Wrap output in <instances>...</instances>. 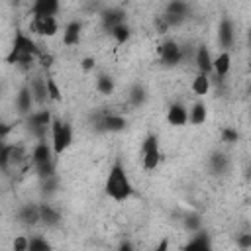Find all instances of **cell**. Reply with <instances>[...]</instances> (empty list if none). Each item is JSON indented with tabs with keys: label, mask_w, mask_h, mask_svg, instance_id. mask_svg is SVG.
<instances>
[{
	"label": "cell",
	"mask_w": 251,
	"mask_h": 251,
	"mask_svg": "<svg viewBox=\"0 0 251 251\" xmlns=\"http://www.w3.org/2000/svg\"><path fill=\"white\" fill-rule=\"evenodd\" d=\"M167 124L173 127H182L188 124V108L182 102H173L167 108Z\"/></svg>",
	"instance_id": "cell-17"
},
{
	"label": "cell",
	"mask_w": 251,
	"mask_h": 251,
	"mask_svg": "<svg viewBox=\"0 0 251 251\" xmlns=\"http://www.w3.org/2000/svg\"><path fill=\"white\" fill-rule=\"evenodd\" d=\"M29 247V235H16L12 241V251H27Z\"/></svg>",
	"instance_id": "cell-35"
},
{
	"label": "cell",
	"mask_w": 251,
	"mask_h": 251,
	"mask_svg": "<svg viewBox=\"0 0 251 251\" xmlns=\"http://www.w3.org/2000/svg\"><path fill=\"white\" fill-rule=\"evenodd\" d=\"M14 145L16 143H2L0 147V167L2 171H8V167L12 165V153H14Z\"/></svg>",
	"instance_id": "cell-29"
},
{
	"label": "cell",
	"mask_w": 251,
	"mask_h": 251,
	"mask_svg": "<svg viewBox=\"0 0 251 251\" xmlns=\"http://www.w3.org/2000/svg\"><path fill=\"white\" fill-rule=\"evenodd\" d=\"M126 10L120 8V6H112V8H106L100 12V22H102V27L110 33L114 27L126 24Z\"/></svg>",
	"instance_id": "cell-12"
},
{
	"label": "cell",
	"mask_w": 251,
	"mask_h": 251,
	"mask_svg": "<svg viewBox=\"0 0 251 251\" xmlns=\"http://www.w3.org/2000/svg\"><path fill=\"white\" fill-rule=\"evenodd\" d=\"M127 100H129V104L135 106V108L143 106V104L147 102V90H145V86H143V84H133V86L129 88V92H127Z\"/></svg>",
	"instance_id": "cell-27"
},
{
	"label": "cell",
	"mask_w": 251,
	"mask_h": 251,
	"mask_svg": "<svg viewBox=\"0 0 251 251\" xmlns=\"http://www.w3.org/2000/svg\"><path fill=\"white\" fill-rule=\"evenodd\" d=\"M110 35H112V39H114L118 45H124V43L129 41V37H131V27H129L127 22H126V24L114 27V29L110 31Z\"/></svg>",
	"instance_id": "cell-28"
},
{
	"label": "cell",
	"mask_w": 251,
	"mask_h": 251,
	"mask_svg": "<svg viewBox=\"0 0 251 251\" xmlns=\"http://www.w3.org/2000/svg\"><path fill=\"white\" fill-rule=\"evenodd\" d=\"M247 90H249V94H251V80H249V88H247Z\"/></svg>",
	"instance_id": "cell-42"
},
{
	"label": "cell",
	"mask_w": 251,
	"mask_h": 251,
	"mask_svg": "<svg viewBox=\"0 0 251 251\" xmlns=\"http://www.w3.org/2000/svg\"><path fill=\"white\" fill-rule=\"evenodd\" d=\"M216 37H218V45L222 51H229L235 43V25L229 18H222L220 24H218V31H216Z\"/></svg>",
	"instance_id": "cell-10"
},
{
	"label": "cell",
	"mask_w": 251,
	"mask_h": 251,
	"mask_svg": "<svg viewBox=\"0 0 251 251\" xmlns=\"http://www.w3.org/2000/svg\"><path fill=\"white\" fill-rule=\"evenodd\" d=\"M53 120H55V116L51 114L49 108H39L25 118V127L31 133V137H35L37 141H45L51 135Z\"/></svg>",
	"instance_id": "cell-3"
},
{
	"label": "cell",
	"mask_w": 251,
	"mask_h": 251,
	"mask_svg": "<svg viewBox=\"0 0 251 251\" xmlns=\"http://www.w3.org/2000/svg\"><path fill=\"white\" fill-rule=\"evenodd\" d=\"M80 33H82V24L78 20H71L65 29H63V43L67 47H73L80 41Z\"/></svg>",
	"instance_id": "cell-22"
},
{
	"label": "cell",
	"mask_w": 251,
	"mask_h": 251,
	"mask_svg": "<svg viewBox=\"0 0 251 251\" xmlns=\"http://www.w3.org/2000/svg\"><path fill=\"white\" fill-rule=\"evenodd\" d=\"M118 251H135V245H133V243H131L129 239H124V241L120 243Z\"/></svg>",
	"instance_id": "cell-39"
},
{
	"label": "cell",
	"mask_w": 251,
	"mask_h": 251,
	"mask_svg": "<svg viewBox=\"0 0 251 251\" xmlns=\"http://www.w3.org/2000/svg\"><path fill=\"white\" fill-rule=\"evenodd\" d=\"M94 126L98 131L120 133V131L127 129V120L116 112H100L98 116H94Z\"/></svg>",
	"instance_id": "cell-6"
},
{
	"label": "cell",
	"mask_w": 251,
	"mask_h": 251,
	"mask_svg": "<svg viewBox=\"0 0 251 251\" xmlns=\"http://www.w3.org/2000/svg\"><path fill=\"white\" fill-rule=\"evenodd\" d=\"M16 222L22 224V226H27V227H33V226L41 224V218H39V204H33V202L22 204V206L16 210Z\"/></svg>",
	"instance_id": "cell-14"
},
{
	"label": "cell",
	"mask_w": 251,
	"mask_h": 251,
	"mask_svg": "<svg viewBox=\"0 0 251 251\" xmlns=\"http://www.w3.org/2000/svg\"><path fill=\"white\" fill-rule=\"evenodd\" d=\"M208 167H210V171L214 175H226V173H229L231 161L224 151H214L210 155V159H208Z\"/></svg>",
	"instance_id": "cell-21"
},
{
	"label": "cell",
	"mask_w": 251,
	"mask_h": 251,
	"mask_svg": "<svg viewBox=\"0 0 251 251\" xmlns=\"http://www.w3.org/2000/svg\"><path fill=\"white\" fill-rule=\"evenodd\" d=\"M141 165L145 171H155L161 163V143H159V137L155 133H147L141 141Z\"/></svg>",
	"instance_id": "cell-5"
},
{
	"label": "cell",
	"mask_w": 251,
	"mask_h": 251,
	"mask_svg": "<svg viewBox=\"0 0 251 251\" xmlns=\"http://www.w3.org/2000/svg\"><path fill=\"white\" fill-rule=\"evenodd\" d=\"M27 84H29V90H31V94H33L35 106L45 108V104L51 102V100H49V92H47V76H43V75H33Z\"/></svg>",
	"instance_id": "cell-13"
},
{
	"label": "cell",
	"mask_w": 251,
	"mask_h": 251,
	"mask_svg": "<svg viewBox=\"0 0 251 251\" xmlns=\"http://www.w3.org/2000/svg\"><path fill=\"white\" fill-rule=\"evenodd\" d=\"M49 139H51L55 157H61L73 145V127H71V124L65 122V120H61V118H55L53 120V126H51Z\"/></svg>",
	"instance_id": "cell-4"
},
{
	"label": "cell",
	"mask_w": 251,
	"mask_h": 251,
	"mask_svg": "<svg viewBox=\"0 0 251 251\" xmlns=\"http://www.w3.org/2000/svg\"><path fill=\"white\" fill-rule=\"evenodd\" d=\"M57 188H59V176L55 175V176H51V178H45V180H41V192L43 194H53V192H57Z\"/></svg>",
	"instance_id": "cell-34"
},
{
	"label": "cell",
	"mask_w": 251,
	"mask_h": 251,
	"mask_svg": "<svg viewBox=\"0 0 251 251\" xmlns=\"http://www.w3.org/2000/svg\"><path fill=\"white\" fill-rule=\"evenodd\" d=\"M94 88H96L98 94H102V96H110V94H114V90H116V80H114L110 75L100 73V75L96 76Z\"/></svg>",
	"instance_id": "cell-25"
},
{
	"label": "cell",
	"mask_w": 251,
	"mask_h": 251,
	"mask_svg": "<svg viewBox=\"0 0 251 251\" xmlns=\"http://www.w3.org/2000/svg\"><path fill=\"white\" fill-rule=\"evenodd\" d=\"M208 120V108L202 100L194 102L190 108H188V124L192 126H202L204 122Z\"/></svg>",
	"instance_id": "cell-24"
},
{
	"label": "cell",
	"mask_w": 251,
	"mask_h": 251,
	"mask_svg": "<svg viewBox=\"0 0 251 251\" xmlns=\"http://www.w3.org/2000/svg\"><path fill=\"white\" fill-rule=\"evenodd\" d=\"M220 137H222L224 143L231 145V143H237V141H239V131H237L235 127H224V129L220 131Z\"/></svg>",
	"instance_id": "cell-33"
},
{
	"label": "cell",
	"mask_w": 251,
	"mask_h": 251,
	"mask_svg": "<svg viewBox=\"0 0 251 251\" xmlns=\"http://www.w3.org/2000/svg\"><path fill=\"white\" fill-rule=\"evenodd\" d=\"M104 192L110 200L122 204L126 200H129L135 192L133 184H131V178L124 167V163L120 159H116L106 175V180H104Z\"/></svg>",
	"instance_id": "cell-2"
},
{
	"label": "cell",
	"mask_w": 251,
	"mask_h": 251,
	"mask_svg": "<svg viewBox=\"0 0 251 251\" xmlns=\"http://www.w3.org/2000/svg\"><path fill=\"white\" fill-rule=\"evenodd\" d=\"M169 247H171V239H169V237H163V239L153 247V251H169Z\"/></svg>",
	"instance_id": "cell-38"
},
{
	"label": "cell",
	"mask_w": 251,
	"mask_h": 251,
	"mask_svg": "<svg viewBox=\"0 0 251 251\" xmlns=\"http://www.w3.org/2000/svg\"><path fill=\"white\" fill-rule=\"evenodd\" d=\"M235 243H237V247H239L241 251H249V249H251V231L239 233L237 239H235Z\"/></svg>",
	"instance_id": "cell-36"
},
{
	"label": "cell",
	"mask_w": 251,
	"mask_h": 251,
	"mask_svg": "<svg viewBox=\"0 0 251 251\" xmlns=\"http://www.w3.org/2000/svg\"><path fill=\"white\" fill-rule=\"evenodd\" d=\"M180 251H214V245H212V237L206 229L194 233Z\"/></svg>",
	"instance_id": "cell-18"
},
{
	"label": "cell",
	"mask_w": 251,
	"mask_h": 251,
	"mask_svg": "<svg viewBox=\"0 0 251 251\" xmlns=\"http://www.w3.org/2000/svg\"><path fill=\"white\" fill-rule=\"evenodd\" d=\"M80 67H82V71H94V67H96V61L92 59V57H84L82 61H80Z\"/></svg>",
	"instance_id": "cell-37"
},
{
	"label": "cell",
	"mask_w": 251,
	"mask_h": 251,
	"mask_svg": "<svg viewBox=\"0 0 251 251\" xmlns=\"http://www.w3.org/2000/svg\"><path fill=\"white\" fill-rule=\"evenodd\" d=\"M210 76L208 75H200V73H196V76L192 78V82H190V90L196 94V96H206L208 92H210Z\"/></svg>",
	"instance_id": "cell-26"
},
{
	"label": "cell",
	"mask_w": 251,
	"mask_h": 251,
	"mask_svg": "<svg viewBox=\"0 0 251 251\" xmlns=\"http://www.w3.org/2000/svg\"><path fill=\"white\" fill-rule=\"evenodd\" d=\"M27 251H53V247H51V243L43 235H29Z\"/></svg>",
	"instance_id": "cell-31"
},
{
	"label": "cell",
	"mask_w": 251,
	"mask_h": 251,
	"mask_svg": "<svg viewBox=\"0 0 251 251\" xmlns=\"http://www.w3.org/2000/svg\"><path fill=\"white\" fill-rule=\"evenodd\" d=\"M184 57V49L176 39H165L159 45V61L165 67H176Z\"/></svg>",
	"instance_id": "cell-7"
},
{
	"label": "cell",
	"mask_w": 251,
	"mask_h": 251,
	"mask_svg": "<svg viewBox=\"0 0 251 251\" xmlns=\"http://www.w3.org/2000/svg\"><path fill=\"white\" fill-rule=\"evenodd\" d=\"M59 10H61V4L57 0H35L29 6V14L31 16H51V18H57Z\"/></svg>",
	"instance_id": "cell-20"
},
{
	"label": "cell",
	"mask_w": 251,
	"mask_h": 251,
	"mask_svg": "<svg viewBox=\"0 0 251 251\" xmlns=\"http://www.w3.org/2000/svg\"><path fill=\"white\" fill-rule=\"evenodd\" d=\"M194 65L200 75H214V57L206 45H198L194 51Z\"/></svg>",
	"instance_id": "cell-16"
},
{
	"label": "cell",
	"mask_w": 251,
	"mask_h": 251,
	"mask_svg": "<svg viewBox=\"0 0 251 251\" xmlns=\"http://www.w3.org/2000/svg\"><path fill=\"white\" fill-rule=\"evenodd\" d=\"M47 92H49V100L51 102H61L63 100V92H61L57 80L51 75H47Z\"/></svg>",
	"instance_id": "cell-32"
},
{
	"label": "cell",
	"mask_w": 251,
	"mask_h": 251,
	"mask_svg": "<svg viewBox=\"0 0 251 251\" xmlns=\"http://www.w3.org/2000/svg\"><path fill=\"white\" fill-rule=\"evenodd\" d=\"M229 69H231V53L229 51H220L214 57V75L218 78H224V76L229 75Z\"/></svg>",
	"instance_id": "cell-23"
},
{
	"label": "cell",
	"mask_w": 251,
	"mask_h": 251,
	"mask_svg": "<svg viewBox=\"0 0 251 251\" xmlns=\"http://www.w3.org/2000/svg\"><path fill=\"white\" fill-rule=\"evenodd\" d=\"M184 229L188 231V233H198V231H202V220H200V216L198 214H186L184 216Z\"/></svg>",
	"instance_id": "cell-30"
},
{
	"label": "cell",
	"mask_w": 251,
	"mask_h": 251,
	"mask_svg": "<svg viewBox=\"0 0 251 251\" xmlns=\"http://www.w3.org/2000/svg\"><path fill=\"white\" fill-rule=\"evenodd\" d=\"M249 120H251V112H249Z\"/></svg>",
	"instance_id": "cell-43"
},
{
	"label": "cell",
	"mask_w": 251,
	"mask_h": 251,
	"mask_svg": "<svg viewBox=\"0 0 251 251\" xmlns=\"http://www.w3.org/2000/svg\"><path fill=\"white\" fill-rule=\"evenodd\" d=\"M247 43H249V47H251V27L247 29Z\"/></svg>",
	"instance_id": "cell-41"
},
{
	"label": "cell",
	"mask_w": 251,
	"mask_h": 251,
	"mask_svg": "<svg viewBox=\"0 0 251 251\" xmlns=\"http://www.w3.org/2000/svg\"><path fill=\"white\" fill-rule=\"evenodd\" d=\"M188 14H190V6H188L186 2L173 0V2H169V4L165 6L163 18H165V22H167V25H169V29H171V27L182 25L184 20L188 18Z\"/></svg>",
	"instance_id": "cell-8"
},
{
	"label": "cell",
	"mask_w": 251,
	"mask_h": 251,
	"mask_svg": "<svg viewBox=\"0 0 251 251\" xmlns=\"http://www.w3.org/2000/svg\"><path fill=\"white\" fill-rule=\"evenodd\" d=\"M245 178H247V182H251V163L245 167Z\"/></svg>",
	"instance_id": "cell-40"
},
{
	"label": "cell",
	"mask_w": 251,
	"mask_h": 251,
	"mask_svg": "<svg viewBox=\"0 0 251 251\" xmlns=\"http://www.w3.org/2000/svg\"><path fill=\"white\" fill-rule=\"evenodd\" d=\"M29 159H31V165L33 167L43 165V163H49V161H55L57 157H55V151H53L51 141H47V139L45 141H35Z\"/></svg>",
	"instance_id": "cell-15"
},
{
	"label": "cell",
	"mask_w": 251,
	"mask_h": 251,
	"mask_svg": "<svg viewBox=\"0 0 251 251\" xmlns=\"http://www.w3.org/2000/svg\"><path fill=\"white\" fill-rule=\"evenodd\" d=\"M29 29L35 35L53 37L59 31V22H57V18H51V16H31Z\"/></svg>",
	"instance_id": "cell-9"
},
{
	"label": "cell",
	"mask_w": 251,
	"mask_h": 251,
	"mask_svg": "<svg viewBox=\"0 0 251 251\" xmlns=\"http://www.w3.org/2000/svg\"><path fill=\"white\" fill-rule=\"evenodd\" d=\"M14 106H16V112L25 120L29 114H33V106H35V100H33V94L29 90V84L25 82L18 92H16V98H14Z\"/></svg>",
	"instance_id": "cell-11"
},
{
	"label": "cell",
	"mask_w": 251,
	"mask_h": 251,
	"mask_svg": "<svg viewBox=\"0 0 251 251\" xmlns=\"http://www.w3.org/2000/svg\"><path fill=\"white\" fill-rule=\"evenodd\" d=\"M41 53L43 51L37 47V43L33 41L31 35H27L22 29H16L12 47H10L8 55H6V63L8 65H16V67L25 71V69H29L41 57Z\"/></svg>",
	"instance_id": "cell-1"
},
{
	"label": "cell",
	"mask_w": 251,
	"mask_h": 251,
	"mask_svg": "<svg viewBox=\"0 0 251 251\" xmlns=\"http://www.w3.org/2000/svg\"><path fill=\"white\" fill-rule=\"evenodd\" d=\"M39 218H41V226H45V227H57L63 222L61 212L49 202L39 204Z\"/></svg>",
	"instance_id": "cell-19"
}]
</instances>
